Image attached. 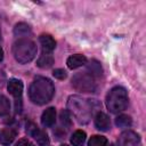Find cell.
I'll list each match as a JSON object with an SVG mask.
<instances>
[{
  "label": "cell",
  "instance_id": "19",
  "mask_svg": "<svg viewBox=\"0 0 146 146\" xmlns=\"http://www.w3.org/2000/svg\"><path fill=\"white\" fill-rule=\"evenodd\" d=\"M88 70L90 71L89 74L92 75L94 78H95V76H99V75H102V67H100V64L97 63L96 60H92V62L89 64Z\"/></svg>",
  "mask_w": 146,
  "mask_h": 146
},
{
  "label": "cell",
  "instance_id": "2",
  "mask_svg": "<svg viewBox=\"0 0 146 146\" xmlns=\"http://www.w3.org/2000/svg\"><path fill=\"white\" fill-rule=\"evenodd\" d=\"M68 112L79 123H88L92 115V105L88 99L79 96H71L67 100Z\"/></svg>",
  "mask_w": 146,
  "mask_h": 146
},
{
  "label": "cell",
  "instance_id": "7",
  "mask_svg": "<svg viewBox=\"0 0 146 146\" xmlns=\"http://www.w3.org/2000/svg\"><path fill=\"white\" fill-rule=\"evenodd\" d=\"M120 146H139V136L133 131H125L120 136Z\"/></svg>",
  "mask_w": 146,
  "mask_h": 146
},
{
  "label": "cell",
  "instance_id": "16",
  "mask_svg": "<svg viewBox=\"0 0 146 146\" xmlns=\"http://www.w3.org/2000/svg\"><path fill=\"white\" fill-rule=\"evenodd\" d=\"M86 132L83 130H76L71 137V144L73 146H82L86 141Z\"/></svg>",
  "mask_w": 146,
  "mask_h": 146
},
{
  "label": "cell",
  "instance_id": "12",
  "mask_svg": "<svg viewBox=\"0 0 146 146\" xmlns=\"http://www.w3.org/2000/svg\"><path fill=\"white\" fill-rule=\"evenodd\" d=\"M39 41H40V43H41V46H42V48H43V50L46 52H51L55 49V47H56V41L49 34H42V35H40Z\"/></svg>",
  "mask_w": 146,
  "mask_h": 146
},
{
  "label": "cell",
  "instance_id": "22",
  "mask_svg": "<svg viewBox=\"0 0 146 146\" xmlns=\"http://www.w3.org/2000/svg\"><path fill=\"white\" fill-rule=\"evenodd\" d=\"M52 74H54V76H55L56 79H59V80H64V79L67 76L66 72H65L64 70H62V68H57V70H55Z\"/></svg>",
  "mask_w": 146,
  "mask_h": 146
},
{
  "label": "cell",
  "instance_id": "23",
  "mask_svg": "<svg viewBox=\"0 0 146 146\" xmlns=\"http://www.w3.org/2000/svg\"><path fill=\"white\" fill-rule=\"evenodd\" d=\"M15 146H34L29 139H25V138H23V139H19L17 143H16V145Z\"/></svg>",
  "mask_w": 146,
  "mask_h": 146
},
{
  "label": "cell",
  "instance_id": "6",
  "mask_svg": "<svg viewBox=\"0 0 146 146\" xmlns=\"http://www.w3.org/2000/svg\"><path fill=\"white\" fill-rule=\"evenodd\" d=\"M26 132L31 137H33L40 146H49V138L47 133L40 128H38V125L34 124L33 122L26 123Z\"/></svg>",
  "mask_w": 146,
  "mask_h": 146
},
{
  "label": "cell",
  "instance_id": "10",
  "mask_svg": "<svg viewBox=\"0 0 146 146\" xmlns=\"http://www.w3.org/2000/svg\"><path fill=\"white\" fill-rule=\"evenodd\" d=\"M68 68L71 70H74V68H78L80 66H83L87 64V57L84 55H81V54H75V55H72L67 58V62H66Z\"/></svg>",
  "mask_w": 146,
  "mask_h": 146
},
{
  "label": "cell",
  "instance_id": "24",
  "mask_svg": "<svg viewBox=\"0 0 146 146\" xmlns=\"http://www.w3.org/2000/svg\"><path fill=\"white\" fill-rule=\"evenodd\" d=\"M3 81H5V74L2 71H0V86L3 83Z\"/></svg>",
  "mask_w": 146,
  "mask_h": 146
},
{
  "label": "cell",
  "instance_id": "1",
  "mask_svg": "<svg viewBox=\"0 0 146 146\" xmlns=\"http://www.w3.org/2000/svg\"><path fill=\"white\" fill-rule=\"evenodd\" d=\"M55 94V87L52 82L43 76H36L30 88H29V97L32 103L38 105H43L51 100Z\"/></svg>",
  "mask_w": 146,
  "mask_h": 146
},
{
  "label": "cell",
  "instance_id": "13",
  "mask_svg": "<svg viewBox=\"0 0 146 146\" xmlns=\"http://www.w3.org/2000/svg\"><path fill=\"white\" fill-rule=\"evenodd\" d=\"M16 137V130L13 128H6L0 133V143L3 145H9L14 141Z\"/></svg>",
  "mask_w": 146,
  "mask_h": 146
},
{
  "label": "cell",
  "instance_id": "20",
  "mask_svg": "<svg viewBox=\"0 0 146 146\" xmlns=\"http://www.w3.org/2000/svg\"><path fill=\"white\" fill-rule=\"evenodd\" d=\"M9 108H10V105H9V100L0 95V115H6L9 113Z\"/></svg>",
  "mask_w": 146,
  "mask_h": 146
},
{
  "label": "cell",
  "instance_id": "15",
  "mask_svg": "<svg viewBox=\"0 0 146 146\" xmlns=\"http://www.w3.org/2000/svg\"><path fill=\"white\" fill-rule=\"evenodd\" d=\"M52 64H54V57L48 52L42 54L36 62V65L41 68H49Z\"/></svg>",
  "mask_w": 146,
  "mask_h": 146
},
{
  "label": "cell",
  "instance_id": "9",
  "mask_svg": "<svg viewBox=\"0 0 146 146\" xmlns=\"http://www.w3.org/2000/svg\"><path fill=\"white\" fill-rule=\"evenodd\" d=\"M95 125L98 130L100 131H107L110 128H111V121H110V117L103 113V112H99L96 117H95Z\"/></svg>",
  "mask_w": 146,
  "mask_h": 146
},
{
  "label": "cell",
  "instance_id": "27",
  "mask_svg": "<svg viewBox=\"0 0 146 146\" xmlns=\"http://www.w3.org/2000/svg\"><path fill=\"white\" fill-rule=\"evenodd\" d=\"M0 39H1V31H0Z\"/></svg>",
  "mask_w": 146,
  "mask_h": 146
},
{
  "label": "cell",
  "instance_id": "4",
  "mask_svg": "<svg viewBox=\"0 0 146 146\" xmlns=\"http://www.w3.org/2000/svg\"><path fill=\"white\" fill-rule=\"evenodd\" d=\"M128 94L122 87H114L110 90L106 97V106L111 113H119L128 106Z\"/></svg>",
  "mask_w": 146,
  "mask_h": 146
},
{
  "label": "cell",
  "instance_id": "3",
  "mask_svg": "<svg viewBox=\"0 0 146 146\" xmlns=\"http://www.w3.org/2000/svg\"><path fill=\"white\" fill-rule=\"evenodd\" d=\"M13 55L18 63L26 64L35 57L36 44L27 38L18 39L13 46Z\"/></svg>",
  "mask_w": 146,
  "mask_h": 146
},
{
  "label": "cell",
  "instance_id": "5",
  "mask_svg": "<svg viewBox=\"0 0 146 146\" xmlns=\"http://www.w3.org/2000/svg\"><path fill=\"white\" fill-rule=\"evenodd\" d=\"M72 86L81 92H94L96 90L95 78L89 73H76L72 78Z\"/></svg>",
  "mask_w": 146,
  "mask_h": 146
},
{
  "label": "cell",
  "instance_id": "17",
  "mask_svg": "<svg viewBox=\"0 0 146 146\" xmlns=\"http://www.w3.org/2000/svg\"><path fill=\"white\" fill-rule=\"evenodd\" d=\"M107 145V139L104 136H99V135H95L90 138V140L88 141V146H106Z\"/></svg>",
  "mask_w": 146,
  "mask_h": 146
},
{
  "label": "cell",
  "instance_id": "25",
  "mask_svg": "<svg viewBox=\"0 0 146 146\" xmlns=\"http://www.w3.org/2000/svg\"><path fill=\"white\" fill-rule=\"evenodd\" d=\"M3 59V50H2V48L0 47V62Z\"/></svg>",
  "mask_w": 146,
  "mask_h": 146
},
{
  "label": "cell",
  "instance_id": "18",
  "mask_svg": "<svg viewBox=\"0 0 146 146\" xmlns=\"http://www.w3.org/2000/svg\"><path fill=\"white\" fill-rule=\"evenodd\" d=\"M131 123H132V121L129 115H119L115 119V124L119 128H128L131 125Z\"/></svg>",
  "mask_w": 146,
  "mask_h": 146
},
{
  "label": "cell",
  "instance_id": "26",
  "mask_svg": "<svg viewBox=\"0 0 146 146\" xmlns=\"http://www.w3.org/2000/svg\"><path fill=\"white\" fill-rule=\"evenodd\" d=\"M60 146H68V145H60Z\"/></svg>",
  "mask_w": 146,
  "mask_h": 146
},
{
  "label": "cell",
  "instance_id": "21",
  "mask_svg": "<svg viewBox=\"0 0 146 146\" xmlns=\"http://www.w3.org/2000/svg\"><path fill=\"white\" fill-rule=\"evenodd\" d=\"M60 120H62V123L66 127H68L71 124V120H70V116H68V113L66 111H62L60 113Z\"/></svg>",
  "mask_w": 146,
  "mask_h": 146
},
{
  "label": "cell",
  "instance_id": "11",
  "mask_svg": "<svg viewBox=\"0 0 146 146\" xmlns=\"http://www.w3.org/2000/svg\"><path fill=\"white\" fill-rule=\"evenodd\" d=\"M56 121V110L55 107H48L43 111L41 115V123L44 127H51Z\"/></svg>",
  "mask_w": 146,
  "mask_h": 146
},
{
  "label": "cell",
  "instance_id": "14",
  "mask_svg": "<svg viewBox=\"0 0 146 146\" xmlns=\"http://www.w3.org/2000/svg\"><path fill=\"white\" fill-rule=\"evenodd\" d=\"M14 34L16 36H18L19 39L26 38L27 35L31 34V27L25 23H18V24H16V26L14 29Z\"/></svg>",
  "mask_w": 146,
  "mask_h": 146
},
{
  "label": "cell",
  "instance_id": "8",
  "mask_svg": "<svg viewBox=\"0 0 146 146\" xmlns=\"http://www.w3.org/2000/svg\"><path fill=\"white\" fill-rule=\"evenodd\" d=\"M7 89L11 96H14L15 98H18L23 94V83L21 80L10 79L8 81V84H7Z\"/></svg>",
  "mask_w": 146,
  "mask_h": 146
}]
</instances>
